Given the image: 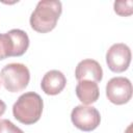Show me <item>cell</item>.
I'll return each mask as SVG.
<instances>
[{"mask_svg":"<svg viewBox=\"0 0 133 133\" xmlns=\"http://www.w3.org/2000/svg\"><path fill=\"white\" fill-rule=\"evenodd\" d=\"M62 12L60 1L42 0L39 1L30 16L31 28L39 33H47L56 27L57 21Z\"/></svg>","mask_w":133,"mask_h":133,"instance_id":"obj_1","label":"cell"},{"mask_svg":"<svg viewBox=\"0 0 133 133\" xmlns=\"http://www.w3.org/2000/svg\"><path fill=\"white\" fill-rule=\"evenodd\" d=\"M43 99L34 91H28L21 95L12 106L15 118L24 125L35 124L42 116Z\"/></svg>","mask_w":133,"mask_h":133,"instance_id":"obj_2","label":"cell"},{"mask_svg":"<svg viewBox=\"0 0 133 133\" xmlns=\"http://www.w3.org/2000/svg\"><path fill=\"white\" fill-rule=\"evenodd\" d=\"M65 84V76L58 70H51L44 75L41 82V87L46 95L55 96L63 90Z\"/></svg>","mask_w":133,"mask_h":133,"instance_id":"obj_8","label":"cell"},{"mask_svg":"<svg viewBox=\"0 0 133 133\" xmlns=\"http://www.w3.org/2000/svg\"><path fill=\"white\" fill-rule=\"evenodd\" d=\"M14 53V43L9 34L0 33V60H3L7 57H12Z\"/></svg>","mask_w":133,"mask_h":133,"instance_id":"obj_11","label":"cell"},{"mask_svg":"<svg viewBox=\"0 0 133 133\" xmlns=\"http://www.w3.org/2000/svg\"><path fill=\"white\" fill-rule=\"evenodd\" d=\"M131 56V50L126 44H113L106 53V63L110 71L122 73L129 68Z\"/></svg>","mask_w":133,"mask_h":133,"instance_id":"obj_6","label":"cell"},{"mask_svg":"<svg viewBox=\"0 0 133 133\" xmlns=\"http://www.w3.org/2000/svg\"><path fill=\"white\" fill-rule=\"evenodd\" d=\"M73 125L81 131L90 132L95 130L101 122V115L97 108L86 105L76 106L71 113Z\"/></svg>","mask_w":133,"mask_h":133,"instance_id":"obj_4","label":"cell"},{"mask_svg":"<svg viewBox=\"0 0 133 133\" xmlns=\"http://www.w3.org/2000/svg\"><path fill=\"white\" fill-rule=\"evenodd\" d=\"M76 96L83 105H90L97 102L100 96L98 83L90 80L78 81L76 86Z\"/></svg>","mask_w":133,"mask_h":133,"instance_id":"obj_9","label":"cell"},{"mask_svg":"<svg viewBox=\"0 0 133 133\" xmlns=\"http://www.w3.org/2000/svg\"><path fill=\"white\" fill-rule=\"evenodd\" d=\"M5 110H6V104L2 100H0V116H2L4 114Z\"/></svg>","mask_w":133,"mask_h":133,"instance_id":"obj_14","label":"cell"},{"mask_svg":"<svg viewBox=\"0 0 133 133\" xmlns=\"http://www.w3.org/2000/svg\"><path fill=\"white\" fill-rule=\"evenodd\" d=\"M106 97L115 104L123 105L132 98V83L126 77H113L106 84Z\"/></svg>","mask_w":133,"mask_h":133,"instance_id":"obj_5","label":"cell"},{"mask_svg":"<svg viewBox=\"0 0 133 133\" xmlns=\"http://www.w3.org/2000/svg\"><path fill=\"white\" fill-rule=\"evenodd\" d=\"M14 43L12 57L22 56L29 47V37L27 33L21 29H11L7 32Z\"/></svg>","mask_w":133,"mask_h":133,"instance_id":"obj_10","label":"cell"},{"mask_svg":"<svg viewBox=\"0 0 133 133\" xmlns=\"http://www.w3.org/2000/svg\"><path fill=\"white\" fill-rule=\"evenodd\" d=\"M0 78L6 90L19 92L27 87L30 80V72L25 64L12 62L3 66L0 72Z\"/></svg>","mask_w":133,"mask_h":133,"instance_id":"obj_3","label":"cell"},{"mask_svg":"<svg viewBox=\"0 0 133 133\" xmlns=\"http://www.w3.org/2000/svg\"><path fill=\"white\" fill-rule=\"evenodd\" d=\"M75 77L78 81L90 80L97 83L100 82L103 78V70L97 60L83 59L76 66Z\"/></svg>","mask_w":133,"mask_h":133,"instance_id":"obj_7","label":"cell"},{"mask_svg":"<svg viewBox=\"0 0 133 133\" xmlns=\"http://www.w3.org/2000/svg\"><path fill=\"white\" fill-rule=\"evenodd\" d=\"M125 133H132V124H130V125L128 126V128L126 129Z\"/></svg>","mask_w":133,"mask_h":133,"instance_id":"obj_15","label":"cell"},{"mask_svg":"<svg viewBox=\"0 0 133 133\" xmlns=\"http://www.w3.org/2000/svg\"><path fill=\"white\" fill-rule=\"evenodd\" d=\"M113 9L115 14L121 17H129L133 14V2L132 0L115 1L113 4Z\"/></svg>","mask_w":133,"mask_h":133,"instance_id":"obj_12","label":"cell"},{"mask_svg":"<svg viewBox=\"0 0 133 133\" xmlns=\"http://www.w3.org/2000/svg\"><path fill=\"white\" fill-rule=\"evenodd\" d=\"M0 133H24L9 119H0Z\"/></svg>","mask_w":133,"mask_h":133,"instance_id":"obj_13","label":"cell"}]
</instances>
